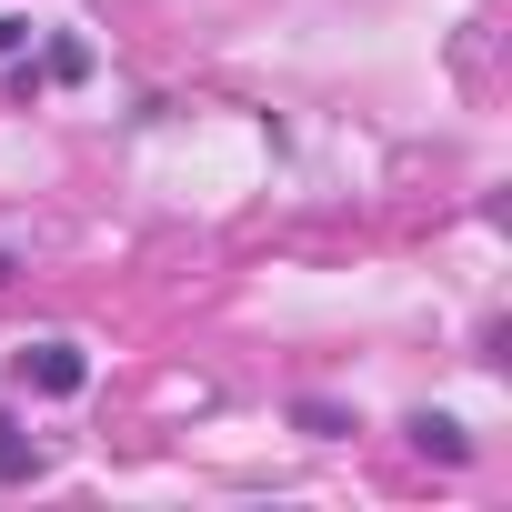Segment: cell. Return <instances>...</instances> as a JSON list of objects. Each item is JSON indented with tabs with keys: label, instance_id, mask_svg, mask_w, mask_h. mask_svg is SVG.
<instances>
[{
	"label": "cell",
	"instance_id": "obj_3",
	"mask_svg": "<svg viewBox=\"0 0 512 512\" xmlns=\"http://www.w3.org/2000/svg\"><path fill=\"white\" fill-rule=\"evenodd\" d=\"M41 462H51V452H41L11 412H0V482H41Z\"/></svg>",
	"mask_w": 512,
	"mask_h": 512
},
{
	"label": "cell",
	"instance_id": "obj_5",
	"mask_svg": "<svg viewBox=\"0 0 512 512\" xmlns=\"http://www.w3.org/2000/svg\"><path fill=\"white\" fill-rule=\"evenodd\" d=\"M21 51H31V21H21V11H0V61H21Z\"/></svg>",
	"mask_w": 512,
	"mask_h": 512
},
{
	"label": "cell",
	"instance_id": "obj_2",
	"mask_svg": "<svg viewBox=\"0 0 512 512\" xmlns=\"http://www.w3.org/2000/svg\"><path fill=\"white\" fill-rule=\"evenodd\" d=\"M412 452H432V462H462V452H472V432H462L452 412H412Z\"/></svg>",
	"mask_w": 512,
	"mask_h": 512
},
{
	"label": "cell",
	"instance_id": "obj_6",
	"mask_svg": "<svg viewBox=\"0 0 512 512\" xmlns=\"http://www.w3.org/2000/svg\"><path fill=\"white\" fill-rule=\"evenodd\" d=\"M0 282H11V251H0Z\"/></svg>",
	"mask_w": 512,
	"mask_h": 512
},
{
	"label": "cell",
	"instance_id": "obj_4",
	"mask_svg": "<svg viewBox=\"0 0 512 512\" xmlns=\"http://www.w3.org/2000/svg\"><path fill=\"white\" fill-rule=\"evenodd\" d=\"M292 422H302V432H312V442H342V432H352V412H342V402H302V412H292Z\"/></svg>",
	"mask_w": 512,
	"mask_h": 512
},
{
	"label": "cell",
	"instance_id": "obj_1",
	"mask_svg": "<svg viewBox=\"0 0 512 512\" xmlns=\"http://www.w3.org/2000/svg\"><path fill=\"white\" fill-rule=\"evenodd\" d=\"M11 382H21V392H41V402H71V392H81V382H91V352H81V342H61V332H51V342H31V352H21V362H11Z\"/></svg>",
	"mask_w": 512,
	"mask_h": 512
}]
</instances>
